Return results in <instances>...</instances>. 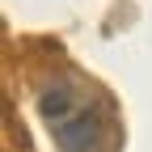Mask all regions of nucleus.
<instances>
[{"label":"nucleus","mask_w":152,"mask_h":152,"mask_svg":"<svg viewBox=\"0 0 152 152\" xmlns=\"http://www.w3.org/2000/svg\"><path fill=\"white\" fill-rule=\"evenodd\" d=\"M38 110L64 152H97L110 131V110L97 93H89L72 76H55L38 93Z\"/></svg>","instance_id":"obj_1"}]
</instances>
